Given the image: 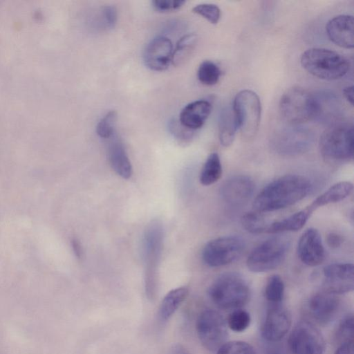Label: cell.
Returning <instances> with one entry per match:
<instances>
[{
	"mask_svg": "<svg viewBox=\"0 0 354 354\" xmlns=\"http://www.w3.org/2000/svg\"><path fill=\"white\" fill-rule=\"evenodd\" d=\"M311 189L308 178L298 174L284 175L266 185L252 205L255 211L261 213L279 210L300 201Z\"/></svg>",
	"mask_w": 354,
	"mask_h": 354,
	"instance_id": "obj_1",
	"label": "cell"
},
{
	"mask_svg": "<svg viewBox=\"0 0 354 354\" xmlns=\"http://www.w3.org/2000/svg\"><path fill=\"white\" fill-rule=\"evenodd\" d=\"M164 242V230L158 220L151 221L146 227L142 239L144 281L146 296L155 298L158 278V267Z\"/></svg>",
	"mask_w": 354,
	"mask_h": 354,
	"instance_id": "obj_2",
	"label": "cell"
},
{
	"mask_svg": "<svg viewBox=\"0 0 354 354\" xmlns=\"http://www.w3.org/2000/svg\"><path fill=\"white\" fill-rule=\"evenodd\" d=\"M302 67L312 75L325 80L344 77L350 69L347 58L339 53L324 48H311L300 57Z\"/></svg>",
	"mask_w": 354,
	"mask_h": 354,
	"instance_id": "obj_3",
	"label": "cell"
},
{
	"mask_svg": "<svg viewBox=\"0 0 354 354\" xmlns=\"http://www.w3.org/2000/svg\"><path fill=\"white\" fill-rule=\"evenodd\" d=\"M250 288L239 273L229 272L216 277L207 290L211 301L222 309H236L245 305L250 298Z\"/></svg>",
	"mask_w": 354,
	"mask_h": 354,
	"instance_id": "obj_4",
	"label": "cell"
},
{
	"mask_svg": "<svg viewBox=\"0 0 354 354\" xmlns=\"http://www.w3.org/2000/svg\"><path fill=\"white\" fill-rule=\"evenodd\" d=\"M319 149L323 159L328 164L339 165L353 158V127L348 124H335L321 136Z\"/></svg>",
	"mask_w": 354,
	"mask_h": 354,
	"instance_id": "obj_5",
	"label": "cell"
},
{
	"mask_svg": "<svg viewBox=\"0 0 354 354\" xmlns=\"http://www.w3.org/2000/svg\"><path fill=\"white\" fill-rule=\"evenodd\" d=\"M279 109L282 117L293 125L315 120V95L302 87L292 86L282 95Z\"/></svg>",
	"mask_w": 354,
	"mask_h": 354,
	"instance_id": "obj_6",
	"label": "cell"
},
{
	"mask_svg": "<svg viewBox=\"0 0 354 354\" xmlns=\"http://www.w3.org/2000/svg\"><path fill=\"white\" fill-rule=\"evenodd\" d=\"M232 111L242 136L247 140L253 138L258 131L261 115L258 95L251 90L241 91L234 99Z\"/></svg>",
	"mask_w": 354,
	"mask_h": 354,
	"instance_id": "obj_7",
	"label": "cell"
},
{
	"mask_svg": "<svg viewBox=\"0 0 354 354\" xmlns=\"http://www.w3.org/2000/svg\"><path fill=\"white\" fill-rule=\"evenodd\" d=\"M288 242L279 236L265 240L254 248L246 260V266L252 272H266L279 267L286 258Z\"/></svg>",
	"mask_w": 354,
	"mask_h": 354,
	"instance_id": "obj_8",
	"label": "cell"
},
{
	"mask_svg": "<svg viewBox=\"0 0 354 354\" xmlns=\"http://www.w3.org/2000/svg\"><path fill=\"white\" fill-rule=\"evenodd\" d=\"M245 247V242L240 236H220L206 243L202 251V259L209 267L226 266L237 260Z\"/></svg>",
	"mask_w": 354,
	"mask_h": 354,
	"instance_id": "obj_9",
	"label": "cell"
},
{
	"mask_svg": "<svg viewBox=\"0 0 354 354\" xmlns=\"http://www.w3.org/2000/svg\"><path fill=\"white\" fill-rule=\"evenodd\" d=\"M196 328L200 342L208 351H216L226 342L227 322L218 311H203L197 319Z\"/></svg>",
	"mask_w": 354,
	"mask_h": 354,
	"instance_id": "obj_10",
	"label": "cell"
},
{
	"mask_svg": "<svg viewBox=\"0 0 354 354\" xmlns=\"http://www.w3.org/2000/svg\"><path fill=\"white\" fill-rule=\"evenodd\" d=\"M287 346L293 354H324L326 342L322 333L312 322L302 321L290 333Z\"/></svg>",
	"mask_w": 354,
	"mask_h": 354,
	"instance_id": "obj_11",
	"label": "cell"
},
{
	"mask_svg": "<svg viewBox=\"0 0 354 354\" xmlns=\"http://www.w3.org/2000/svg\"><path fill=\"white\" fill-rule=\"evenodd\" d=\"M313 135L303 127L292 126L279 131L272 139V148L284 156L305 153L312 145Z\"/></svg>",
	"mask_w": 354,
	"mask_h": 354,
	"instance_id": "obj_12",
	"label": "cell"
},
{
	"mask_svg": "<svg viewBox=\"0 0 354 354\" xmlns=\"http://www.w3.org/2000/svg\"><path fill=\"white\" fill-rule=\"evenodd\" d=\"M321 286L326 292L340 295L354 288L353 263H335L324 267L321 273Z\"/></svg>",
	"mask_w": 354,
	"mask_h": 354,
	"instance_id": "obj_13",
	"label": "cell"
},
{
	"mask_svg": "<svg viewBox=\"0 0 354 354\" xmlns=\"http://www.w3.org/2000/svg\"><path fill=\"white\" fill-rule=\"evenodd\" d=\"M339 306L340 300L337 295L322 291L308 299L306 310L311 320L325 326L335 319Z\"/></svg>",
	"mask_w": 354,
	"mask_h": 354,
	"instance_id": "obj_14",
	"label": "cell"
},
{
	"mask_svg": "<svg viewBox=\"0 0 354 354\" xmlns=\"http://www.w3.org/2000/svg\"><path fill=\"white\" fill-rule=\"evenodd\" d=\"M290 326L289 312L279 304H272L262 325L261 335L268 342H278L286 336Z\"/></svg>",
	"mask_w": 354,
	"mask_h": 354,
	"instance_id": "obj_15",
	"label": "cell"
},
{
	"mask_svg": "<svg viewBox=\"0 0 354 354\" xmlns=\"http://www.w3.org/2000/svg\"><path fill=\"white\" fill-rule=\"evenodd\" d=\"M173 52L171 40L165 36H157L149 41L144 50V63L151 71H163L172 62Z\"/></svg>",
	"mask_w": 354,
	"mask_h": 354,
	"instance_id": "obj_16",
	"label": "cell"
},
{
	"mask_svg": "<svg viewBox=\"0 0 354 354\" xmlns=\"http://www.w3.org/2000/svg\"><path fill=\"white\" fill-rule=\"evenodd\" d=\"M297 256L305 265L315 267L325 259V250L319 231L307 229L300 236L297 248Z\"/></svg>",
	"mask_w": 354,
	"mask_h": 354,
	"instance_id": "obj_17",
	"label": "cell"
},
{
	"mask_svg": "<svg viewBox=\"0 0 354 354\" xmlns=\"http://www.w3.org/2000/svg\"><path fill=\"white\" fill-rule=\"evenodd\" d=\"M254 189L253 180L247 176H234L226 180L220 188L223 201L230 205H241L252 196Z\"/></svg>",
	"mask_w": 354,
	"mask_h": 354,
	"instance_id": "obj_18",
	"label": "cell"
},
{
	"mask_svg": "<svg viewBox=\"0 0 354 354\" xmlns=\"http://www.w3.org/2000/svg\"><path fill=\"white\" fill-rule=\"evenodd\" d=\"M330 40L342 48L351 49L354 46L353 17L350 15H339L330 19L326 26Z\"/></svg>",
	"mask_w": 354,
	"mask_h": 354,
	"instance_id": "obj_19",
	"label": "cell"
},
{
	"mask_svg": "<svg viewBox=\"0 0 354 354\" xmlns=\"http://www.w3.org/2000/svg\"><path fill=\"white\" fill-rule=\"evenodd\" d=\"M107 155L111 168L118 176L124 179L131 178L132 165L125 147L116 133L109 139Z\"/></svg>",
	"mask_w": 354,
	"mask_h": 354,
	"instance_id": "obj_20",
	"label": "cell"
},
{
	"mask_svg": "<svg viewBox=\"0 0 354 354\" xmlns=\"http://www.w3.org/2000/svg\"><path fill=\"white\" fill-rule=\"evenodd\" d=\"M211 111L212 105L208 101L196 100L181 110L178 121L185 128L194 131L203 127Z\"/></svg>",
	"mask_w": 354,
	"mask_h": 354,
	"instance_id": "obj_21",
	"label": "cell"
},
{
	"mask_svg": "<svg viewBox=\"0 0 354 354\" xmlns=\"http://www.w3.org/2000/svg\"><path fill=\"white\" fill-rule=\"evenodd\" d=\"M353 189L352 183L338 182L317 196L307 207L313 213L319 207L344 200L352 193Z\"/></svg>",
	"mask_w": 354,
	"mask_h": 354,
	"instance_id": "obj_22",
	"label": "cell"
},
{
	"mask_svg": "<svg viewBox=\"0 0 354 354\" xmlns=\"http://www.w3.org/2000/svg\"><path fill=\"white\" fill-rule=\"evenodd\" d=\"M188 293L189 290L185 286L174 288L167 292L158 308L159 320L162 323L167 322L185 300Z\"/></svg>",
	"mask_w": 354,
	"mask_h": 354,
	"instance_id": "obj_23",
	"label": "cell"
},
{
	"mask_svg": "<svg viewBox=\"0 0 354 354\" xmlns=\"http://www.w3.org/2000/svg\"><path fill=\"white\" fill-rule=\"evenodd\" d=\"M311 214L312 212L306 207L283 219L269 224L266 233L297 232L304 227Z\"/></svg>",
	"mask_w": 354,
	"mask_h": 354,
	"instance_id": "obj_24",
	"label": "cell"
},
{
	"mask_svg": "<svg viewBox=\"0 0 354 354\" xmlns=\"http://www.w3.org/2000/svg\"><path fill=\"white\" fill-rule=\"evenodd\" d=\"M316 104L315 120L323 122L332 120L339 113V102L333 93L320 92L314 94Z\"/></svg>",
	"mask_w": 354,
	"mask_h": 354,
	"instance_id": "obj_25",
	"label": "cell"
},
{
	"mask_svg": "<svg viewBox=\"0 0 354 354\" xmlns=\"http://www.w3.org/2000/svg\"><path fill=\"white\" fill-rule=\"evenodd\" d=\"M222 165L218 154L210 153L207 158L201 171L199 180L204 186H209L216 183L222 176Z\"/></svg>",
	"mask_w": 354,
	"mask_h": 354,
	"instance_id": "obj_26",
	"label": "cell"
},
{
	"mask_svg": "<svg viewBox=\"0 0 354 354\" xmlns=\"http://www.w3.org/2000/svg\"><path fill=\"white\" fill-rule=\"evenodd\" d=\"M236 130L233 111L228 109L222 110L218 120V136L221 144L224 147L231 145Z\"/></svg>",
	"mask_w": 354,
	"mask_h": 354,
	"instance_id": "obj_27",
	"label": "cell"
},
{
	"mask_svg": "<svg viewBox=\"0 0 354 354\" xmlns=\"http://www.w3.org/2000/svg\"><path fill=\"white\" fill-rule=\"evenodd\" d=\"M196 41L197 37L195 34H187L181 37L173 52V64L179 65L185 61L194 48Z\"/></svg>",
	"mask_w": 354,
	"mask_h": 354,
	"instance_id": "obj_28",
	"label": "cell"
},
{
	"mask_svg": "<svg viewBox=\"0 0 354 354\" xmlns=\"http://www.w3.org/2000/svg\"><path fill=\"white\" fill-rule=\"evenodd\" d=\"M285 286L279 275L273 274L268 277L264 290V296L272 304H278L283 298Z\"/></svg>",
	"mask_w": 354,
	"mask_h": 354,
	"instance_id": "obj_29",
	"label": "cell"
},
{
	"mask_svg": "<svg viewBox=\"0 0 354 354\" xmlns=\"http://www.w3.org/2000/svg\"><path fill=\"white\" fill-rule=\"evenodd\" d=\"M219 67L213 62L205 60L203 62L198 68L197 77L198 80L207 86L216 84L221 76Z\"/></svg>",
	"mask_w": 354,
	"mask_h": 354,
	"instance_id": "obj_30",
	"label": "cell"
},
{
	"mask_svg": "<svg viewBox=\"0 0 354 354\" xmlns=\"http://www.w3.org/2000/svg\"><path fill=\"white\" fill-rule=\"evenodd\" d=\"M244 229L252 234L266 233L268 224L261 212L254 211L245 214L241 218Z\"/></svg>",
	"mask_w": 354,
	"mask_h": 354,
	"instance_id": "obj_31",
	"label": "cell"
},
{
	"mask_svg": "<svg viewBox=\"0 0 354 354\" xmlns=\"http://www.w3.org/2000/svg\"><path fill=\"white\" fill-rule=\"evenodd\" d=\"M117 118V113L115 111H110L100 120L96 126V133L99 137L109 140L116 133Z\"/></svg>",
	"mask_w": 354,
	"mask_h": 354,
	"instance_id": "obj_32",
	"label": "cell"
},
{
	"mask_svg": "<svg viewBox=\"0 0 354 354\" xmlns=\"http://www.w3.org/2000/svg\"><path fill=\"white\" fill-rule=\"evenodd\" d=\"M250 321V315L246 310L236 308L229 315L226 322L232 330L240 333L248 328Z\"/></svg>",
	"mask_w": 354,
	"mask_h": 354,
	"instance_id": "obj_33",
	"label": "cell"
},
{
	"mask_svg": "<svg viewBox=\"0 0 354 354\" xmlns=\"http://www.w3.org/2000/svg\"><path fill=\"white\" fill-rule=\"evenodd\" d=\"M216 354H255L253 347L242 341L225 342L217 351Z\"/></svg>",
	"mask_w": 354,
	"mask_h": 354,
	"instance_id": "obj_34",
	"label": "cell"
},
{
	"mask_svg": "<svg viewBox=\"0 0 354 354\" xmlns=\"http://www.w3.org/2000/svg\"><path fill=\"white\" fill-rule=\"evenodd\" d=\"M192 12L206 19L209 23L216 24L221 17L219 8L213 3H200L192 8Z\"/></svg>",
	"mask_w": 354,
	"mask_h": 354,
	"instance_id": "obj_35",
	"label": "cell"
},
{
	"mask_svg": "<svg viewBox=\"0 0 354 354\" xmlns=\"http://www.w3.org/2000/svg\"><path fill=\"white\" fill-rule=\"evenodd\" d=\"M353 316L349 314L343 318L336 331V339L339 344L353 340Z\"/></svg>",
	"mask_w": 354,
	"mask_h": 354,
	"instance_id": "obj_36",
	"label": "cell"
},
{
	"mask_svg": "<svg viewBox=\"0 0 354 354\" xmlns=\"http://www.w3.org/2000/svg\"><path fill=\"white\" fill-rule=\"evenodd\" d=\"M185 3V1L182 0H155L151 2L153 8L160 12L178 10Z\"/></svg>",
	"mask_w": 354,
	"mask_h": 354,
	"instance_id": "obj_37",
	"label": "cell"
},
{
	"mask_svg": "<svg viewBox=\"0 0 354 354\" xmlns=\"http://www.w3.org/2000/svg\"><path fill=\"white\" fill-rule=\"evenodd\" d=\"M102 21L107 28H113L118 21V12L113 6H106L101 10Z\"/></svg>",
	"mask_w": 354,
	"mask_h": 354,
	"instance_id": "obj_38",
	"label": "cell"
},
{
	"mask_svg": "<svg viewBox=\"0 0 354 354\" xmlns=\"http://www.w3.org/2000/svg\"><path fill=\"white\" fill-rule=\"evenodd\" d=\"M169 128L174 136L180 141L187 142L193 137L194 131L185 128L179 121H171Z\"/></svg>",
	"mask_w": 354,
	"mask_h": 354,
	"instance_id": "obj_39",
	"label": "cell"
},
{
	"mask_svg": "<svg viewBox=\"0 0 354 354\" xmlns=\"http://www.w3.org/2000/svg\"><path fill=\"white\" fill-rule=\"evenodd\" d=\"M328 245L331 248H337L343 243V238L341 235L335 232H330L326 236Z\"/></svg>",
	"mask_w": 354,
	"mask_h": 354,
	"instance_id": "obj_40",
	"label": "cell"
},
{
	"mask_svg": "<svg viewBox=\"0 0 354 354\" xmlns=\"http://www.w3.org/2000/svg\"><path fill=\"white\" fill-rule=\"evenodd\" d=\"M354 341H347L339 344L334 354H354Z\"/></svg>",
	"mask_w": 354,
	"mask_h": 354,
	"instance_id": "obj_41",
	"label": "cell"
},
{
	"mask_svg": "<svg viewBox=\"0 0 354 354\" xmlns=\"http://www.w3.org/2000/svg\"><path fill=\"white\" fill-rule=\"evenodd\" d=\"M272 344L267 349L266 354H293L288 348L283 345L272 343Z\"/></svg>",
	"mask_w": 354,
	"mask_h": 354,
	"instance_id": "obj_42",
	"label": "cell"
},
{
	"mask_svg": "<svg viewBox=\"0 0 354 354\" xmlns=\"http://www.w3.org/2000/svg\"><path fill=\"white\" fill-rule=\"evenodd\" d=\"M343 95L346 100L353 106V86H348L342 90Z\"/></svg>",
	"mask_w": 354,
	"mask_h": 354,
	"instance_id": "obj_43",
	"label": "cell"
},
{
	"mask_svg": "<svg viewBox=\"0 0 354 354\" xmlns=\"http://www.w3.org/2000/svg\"><path fill=\"white\" fill-rule=\"evenodd\" d=\"M170 354H191L190 352L183 345L177 344L173 346Z\"/></svg>",
	"mask_w": 354,
	"mask_h": 354,
	"instance_id": "obj_44",
	"label": "cell"
},
{
	"mask_svg": "<svg viewBox=\"0 0 354 354\" xmlns=\"http://www.w3.org/2000/svg\"><path fill=\"white\" fill-rule=\"evenodd\" d=\"M72 248H73V250L75 255L78 258H80L82 254V249L80 242L75 239H73L72 240Z\"/></svg>",
	"mask_w": 354,
	"mask_h": 354,
	"instance_id": "obj_45",
	"label": "cell"
}]
</instances>
